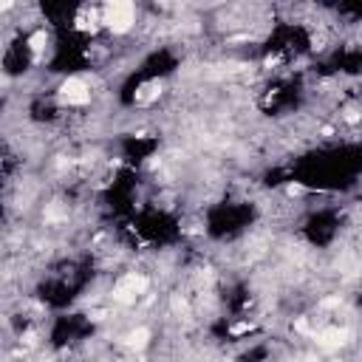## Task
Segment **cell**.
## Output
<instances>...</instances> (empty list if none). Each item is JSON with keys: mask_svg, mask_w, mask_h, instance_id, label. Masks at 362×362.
Here are the masks:
<instances>
[{"mask_svg": "<svg viewBox=\"0 0 362 362\" xmlns=\"http://www.w3.org/2000/svg\"><path fill=\"white\" fill-rule=\"evenodd\" d=\"M147 288H150V277H147L144 272H124V274L113 283L110 300H113L116 305H136V303L147 294Z\"/></svg>", "mask_w": 362, "mask_h": 362, "instance_id": "2", "label": "cell"}, {"mask_svg": "<svg viewBox=\"0 0 362 362\" xmlns=\"http://www.w3.org/2000/svg\"><path fill=\"white\" fill-rule=\"evenodd\" d=\"M150 339H153L150 328H147V325H136V328H130V331L122 337V345L130 348V351H144V348L150 345Z\"/></svg>", "mask_w": 362, "mask_h": 362, "instance_id": "5", "label": "cell"}, {"mask_svg": "<svg viewBox=\"0 0 362 362\" xmlns=\"http://www.w3.org/2000/svg\"><path fill=\"white\" fill-rule=\"evenodd\" d=\"M136 20H139V8L127 0H113V3L102 6V25L116 37L130 34L136 28Z\"/></svg>", "mask_w": 362, "mask_h": 362, "instance_id": "1", "label": "cell"}, {"mask_svg": "<svg viewBox=\"0 0 362 362\" xmlns=\"http://www.w3.org/2000/svg\"><path fill=\"white\" fill-rule=\"evenodd\" d=\"M311 339H314L320 348H325V351H337V348L348 345L351 331H348V328H342V325H322L320 331H314V334H311Z\"/></svg>", "mask_w": 362, "mask_h": 362, "instance_id": "4", "label": "cell"}, {"mask_svg": "<svg viewBox=\"0 0 362 362\" xmlns=\"http://www.w3.org/2000/svg\"><path fill=\"white\" fill-rule=\"evenodd\" d=\"M93 99V88L85 76H65L57 88V102L65 107H88Z\"/></svg>", "mask_w": 362, "mask_h": 362, "instance_id": "3", "label": "cell"}]
</instances>
